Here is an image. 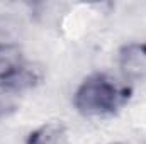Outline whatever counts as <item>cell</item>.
I'll return each mask as SVG.
<instances>
[{"mask_svg": "<svg viewBox=\"0 0 146 144\" xmlns=\"http://www.w3.org/2000/svg\"><path fill=\"white\" fill-rule=\"evenodd\" d=\"M129 88L104 73L87 76L76 88L73 104L85 117H107L117 112L129 98Z\"/></svg>", "mask_w": 146, "mask_h": 144, "instance_id": "cell-1", "label": "cell"}, {"mask_svg": "<svg viewBox=\"0 0 146 144\" xmlns=\"http://www.w3.org/2000/svg\"><path fill=\"white\" fill-rule=\"evenodd\" d=\"M119 68L127 80L146 76V42H129L119 51Z\"/></svg>", "mask_w": 146, "mask_h": 144, "instance_id": "cell-2", "label": "cell"}, {"mask_svg": "<svg viewBox=\"0 0 146 144\" xmlns=\"http://www.w3.org/2000/svg\"><path fill=\"white\" fill-rule=\"evenodd\" d=\"M42 78H44V73H42V68L39 65L24 63L12 76H9L7 80H3L0 83L7 85L9 88H12L17 93H22L26 90H31V88L37 87L42 81Z\"/></svg>", "mask_w": 146, "mask_h": 144, "instance_id": "cell-3", "label": "cell"}, {"mask_svg": "<svg viewBox=\"0 0 146 144\" xmlns=\"http://www.w3.org/2000/svg\"><path fill=\"white\" fill-rule=\"evenodd\" d=\"M26 144H68V129L63 122H46L27 136Z\"/></svg>", "mask_w": 146, "mask_h": 144, "instance_id": "cell-4", "label": "cell"}, {"mask_svg": "<svg viewBox=\"0 0 146 144\" xmlns=\"http://www.w3.org/2000/svg\"><path fill=\"white\" fill-rule=\"evenodd\" d=\"M24 65L19 44H0V81L12 76Z\"/></svg>", "mask_w": 146, "mask_h": 144, "instance_id": "cell-5", "label": "cell"}, {"mask_svg": "<svg viewBox=\"0 0 146 144\" xmlns=\"http://www.w3.org/2000/svg\"><path fill=\"white\" fill-rule=\"evenodd\" d=\"M22 31V22L10 15V14H0V44H15L14 41L19 37Z\"/></svg>", "mask_w": 146, "mask_h": 144, "instance_id": "cell-6", "label": "cell"}, {"mask_svg": "<svg viewBox=\"0 0 146 144\" xmlns=\"http://www.w3.org/2000/svg\"><path fill=\"white\" fill-rule=\"evenodd\" d=\"M19 95L21 93L14 92L7 85L0 83V119L9 117L10 114H14L19 108Z\"/></svg>", "mask_w": 146, "mask_h": 144, "instance_id": "cell-7", "label": "cell"}, {"mask_svg": "<svg viewBox=\"0 0 146 144\" xmlns=\"http://www.w3.org/2000/svg\"><path fill=\"white\" fill-rule=\"evenodd\" d=\"M112 144H121V143H112Z\"/></svg>", "mask_w": 146, "mask_h": 144, "instance_id": "cell-8", "label": "cell"}]
</instances>
